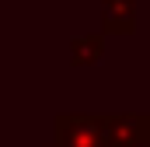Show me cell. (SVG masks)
Returning <instances> with one entry per match:
<instances>
[{"label": "cell", "instance_id": "cell-1", "mask_svg": "<svg viewBox=\"0 0 150 147\" xmlns=\"http://www.w3.org/2000/svg\"><path fill=\"white\" fill-rule=\"evenodd\" d=\"M56 147H108V130L101 112H59L52 119Z\"/></svg>", "mask_w": 150, "mask_h": 147}, {"label": "cell", "instance_id": "cell-2", "mask_svg": "<svg viewBox=\"0 0 150 147\" xmlns=\"http://www.w3.org/2000/svg\"><path fill=\"white\" fill-rule=\"evenodd\" d=\"M108 147H150V112H105Z\"/></svg>", "mask_w": 150, "mask_h": 147}, {"label": "cell", "instance_id": "cell-3", "mask_svg": "<svg viewBox=\"0 0 150 147\" xmlns=\"http://www.w3.org/2000/svg\"><path fill=\"white\" fill-rule=\"evenodd\" d=\"M136 28V0H101V32L133 35Z\"/></svg>", "mask_w": 150, "mask_h": 147}, {"label": "cell", "instance_id": "cell-5", "mask_svg": "<svg viewBox=\"0 0 150 147\" xmlns=\"http://www.w3.org/2000/svg\"><path fill=\"white\" fill-rule=\"evenodd\" d=\"M42 147H56V144H42Z\"/></svg>", "mask_w": 150, "mask_h": 147}, {"label": "cell", "instance_id": "cell-4", "mask_svg": "<svg viewBox=\"0 0 150 147\" xmlns=\"http://www.w3.org/2000/svg\"><path fill=\"white\" fill-rule=\"evenodd\" d=\"M105 32H91V35H74L70 39V63L74 67H94L105 60Z\"/></svg>", "mask_w": 150, "mask_h": 147}]
</instances>
